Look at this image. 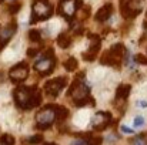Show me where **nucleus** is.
Wrapping results in <instances>:
<instances>
[{
	"instance_id": "f257e3e1",
	"label": "nucleus",
	"mask_w": 147,
	"mask_h": 145,
	"mask_svg": "<svg viewBox=\"0 0 147 145\" xmlns=\"http://www.w3.org/2000/svg\"><path fill=\"white\" fill-rule=\"evenodd\" d=\"M84 77V73H80L77 74V77L73 80L71 86L69 87V91H67V96L71 97L73 102L76 107H94L96 101L94 98L90 96V87L80 78Z\"/></svg>"
},
{
	"instance_id": "f03ea898",
	"label": "nucleus",
	"mask_w": 147,
	"mask_h": 145,
	"mask_svg": "<svg viewBox=\"0 0 147 145\" xmlns=\"http://www.w3.org/2000/svg\"><path fill=\"white\" fill-rule=\"evenodd\" d=\"M13 97L16 105L22 110H32L42 102V94L37 91L36 86H20L13 91Z\"/></svg>"
},
{
	"instance_id": "7ed1b4c3",
	"label": "nucleus",
	"mask_w": 147,
	"mask_h": 145,
	"mask_svg": "<svg viewBox=\"0 0 147 145\" xmlns=\"http://www.w3.org/2000/svg\"><path fill=\"white\" fill-rule=\"evenodd\" d=\"M127 51H129V50L124 47V44L117 43V44L111 46L110 50H106V51L101 54L100 63H101L103 65H110V67L120 68L123 60H126Z\"/></svg>"
},
{
	"instance_id": "20e7f679",
	"label": "nucleus",
	"mask_w": 147,
	"mask_h": 145,
	"mask_svg": "<svg viewBox=\"0 0 147 145\" xmlns=\"http://www.w3.org/2000/svg\"><path fill=\"white\" fill-rule=\"evenodd\" d=\"M53 16V6L50 4L49 0H33L32 3V17L30 23H39L49 20Z\"/></svg>"
},
{
	"instance_id": "39448f33",
	"label": "nucleus",
	"mask_w": 147,
	"mask_h": 145,
	"mask_svg": "<svg viewBox=\"0 0 147 145\" xmlns=\"http://www.w3.org/2000/svg\"><path fill=\"white\" fill-rule=\"evenodd\" d=\"M56 120H57L56 105H47L36 114V125L34 127L39 130H49Z\"/></svg>"
},
{
	"instance_id": "423d86ee",
	"label": "nucleus",
	"mask_w": 147,
	"mask_h": 145,
	"mask_svg": "<svg viewBox=\"0 0 147 145\" xmlns=\"http://www.w3.org/2000/svg\"><path fill=\"white\" fill-rule=\"evenodd\" d=\"M56 65V58H54V53L53 50L49 48L42 57H39L34 63V70L40 74V76H49L53 73Z\"/></svg>"
},
{
	"instance_id": "0eeeda50",
	"label": "nucleus",
	"mask_w": 147,
	"mask_h": 145,
	"mask_svg": "<svg viewBox=\"0 0 147 145\" xmlns=\"http://www.w3.org/2000/svg\"><path fill=\"white\" fill-rule=\"evenodd\" d=\"M144 0H120V11L124 19H134L142 13Z\"/></svg>"
},
{
	"instance_id": "6e6552de",
	"label": "nucleus",
	"mask_w": 147,
	"mask_h": 145,
	"mask_svg": "<svg viewBox=\"0 0 147 145\" xmlns=\"http://www.w3.org/2000/svg\"><path fill=\"white\" fill-rule=\"evenodd\" d=\"M113 122V117L109 111H98L92 118V127L94 131H103Z\"/></svg>"
},
{
	"instance_id": "1a4fd4ad",
	"label": "nucleus",
	"mask_w": 147,
	"mask_h": 145,
	"mask_svg": "<svg viewBox=\"0 0 147 145\" xmlns=\"http://www.w3.org/2000/svg\"><path fill=\"white\" fill-rule=\"evenodd\" d=\"M27 76H29V65H27V63H24V61L16 64V65L11 67V70L9 71V78H10V81H11V83H16V84L24 81V80L27 78Z\"/></svg>"
},
{
	"instance_id": "9d476101",
	"label": "nucleus",
	"mask_w": 147,
	"mask_h": 145,
	"mask_svg": "<svg viewBox=\"0 0 147 145\" xmlns=\"http://www.w3.org/2000/svg\"><path fill=\"white\" fill-rule=\"evenodd\" d=\"M66 86H67V78L66 77H59V78H54V80H49L45 84V91L50 97H57Z\"/></svg>"
},
{
	"instance_id": "9b49d317",
	"label": "nucleus",
	"mask_w": 147,
	"mask_h": 145,
	"mask_svg": "<svg viewBox=\"0 0 147 145\" xmlns=\"http://www.w3.org/2000/svg\"><path fill=\"white\" fill-rule=\"evenodd\" d=\"M89 39H90V47L87 51L83 53V60L86 61H93L97 55L98 50H100V46H101V39L98 37L97 34H89Z\"/></svg>"
},
{
	"instance_id": "f8f14e48",
	"label": "nucleus",
	"mask_w": 147,
	"mask_h": 145,
	"mask_svg": "<svg viewBox=\"0 0 147 145\" xmlns=\"http://www.w3.org/2000/svg\"><path fill=\"white\" fill-rule=\"evenodd\" d=\"M77 11V7H76V3L74 0H60L59 3V14L63 16L66 20H73L74 14Z\"/></svg>"
},
{
	"instance_id": "ddd939ff",
	"label": "nucleus",
	"mask_w": 147,
	"mask_h": 145,
	"mask_svg": "<svg viewBox=\"0 0 147 145\" xmlns=\"http://www.w3.org/2000/svg\"><path fill=\"white\" fill-rule=\"evenodd\" d=\"M16 30H17V23H16V20L10 21L6 27L0 29V51L10 41V39L13 37V34L16 33Z\"/></svg>"
},
{
	"instance_id": "4468645a",
	"label": "nucleus",
	"mask_w": 147,
	"mask_h": 145,
	"mask_svg": "<svg viewBox=\"0 0 147 145\" xmlns=\"http://www.w3.org/2000/svg\"><path fill=\"white\" fill-rule=\"evenodd\" d=\"M130 90L131 86L130 84H120L116 90V100H114V105H120V104H126L127 98L130 96Z\"/></svg>"
},
{
	"instance_id": "2eb2a0df",
	"label": "nucleus",
	"mask_w": 147,
	"mask_h": 145,
	"mask_svg": "<svg viewBox=\"0 0 147 145\" xmlns=\"http://www.w3.org/2000/svg\"><path fill=\"white\" fill-rule=\"evenodd\" d=\"M113 14V4L111 3H106L103 7H100L97 13L94 14V20L98 23H104L110 19V16Z\"/></svg>"
},
{
	"instance_id": "dca6fc26",
	"label": "nucleus",
	"mask_w": 147,
	"mask_h": 145,
	"mask_svg": "<svg viewBox=\"0 0 147 145\" xmlns=\"http://www.w3.org/2000/svg\"><path fill=\"white\" fill-rule=\"evenodd\" d=\"M56 43H57V46L60 48H69L71 46V37L67 33H61V34L57 36Z\"/></svg>"
},
{
	"instance_id": "f3484780",
	"label": "nucleus",
	"mask_w": 147,
	"mask_h": 145,
	"mask_svg": "<svg viewBox=\"0 0 147 145\" xmlns=\"http://www.w3.org/2000/svg\"><path fill=\"white\" fill-rule=\"evenodd\" d=\"M56 111H57V121L59 122H63L69 117V110L63 105H56Z\"/></svg>"
},
{
	"instance_id": "a211bd4d",
	"label": "nucleus",
	"mask_w": 147,
	"mask_h": 145,
	"mask_svg": "<svg viewBox=\"0 0 147 145\" xmlns=\"http://www.w3.org/2000/svg\"><path fill=\"white\" fill-rule=\"evenodd\" d=\"M63 65H64V68H66L67 71H74V70L79 67V61H77L74 57H69V58L63 63Z\"/></svg>"
},
{
	"instance_id": "6ab92c4d",
	"label": "nucleus",
	"mask_w": 147,
	"mask_h": 145,
	"mask_svg": "<svg viewBox=\"0 0 147 145\" xmlns=\"http://www.w3.org/2000/svg\"><path fill=\"white\" fill-rule=\"evenodd\" d=\"M14 142H16V140L10 134H3L0 137V144L1 145H14Z\"/></svg>"
},
{
	"instance_id": "aec40b11",
	"label": "nucleus",
	"mask_w": 147,
	"mask_h": 145,
	"mask_svg": "<svg viewBox=\"0 0 147 145\" xmlns=\"http://www.w3.org/2000/svg\"><path fill=\"white\" fill-rule=\"evenodd\" d=\"M29 39L33 43H40L42 41V34H40L39 30H30L29 31Z\"/></svg>"
},
{
	"instance_id": "412c9836",
	"label": "nucleus",
	"mask_w": 147,
	"mask_h": 145,
	"mask_svg": "<svg viewBox=\"0 0 147 145\" xmlns=\"http://www.w3.org/2000/svg\"><path fill=\"white\" fill-rule=\"evenodd\" d=\"M27 142L29 144H40V142H43V137L39 134V135H33V137H30L29 140H27Z\"/></svg>"
},
{
	"instance_id": "4be33fe9",
	"label": "nucleus",
	"mask_w": 147,
	"mask_h": 145,
	"mask_svg": "<svg viewBox=\"0 0 147 145\" xmlns=\"http://www.w3.org/2000/svg\"><path fill=\"white\" fill-rule=\"evenodd\" d=\"M22 9V3H13V4H10V7H9V11L11 13V14H16L19 10Z\"/></svg>"
},
{
	"instance_id": "5701e85b",
	"label": "nucleus",
	"mask_w": 147,
	"mask_h": 145,
	"mask_svg": "<svg viewBox=\"0 0 147 145\" xmlns=\"http://www.w3.org/2000/svg\"><path fill=\"white\" fill-rule=\"evenodd\" d=\"M134 61H136V63H139V64L147 65V57L146 55H143V54H137V55L134 57Z\"/></svg>"
},
{
	"instance_id": "b1692460",
	"label": "nucleus",
	"mask_w": 147,
	"mask_h": 145,
	"mask_svg": "<svg viewBox=\"0 0 147 145\" xmlns=\"http://www.w3.org/2000/svg\"><path fill=\"white\" fill-rule=\"evenodd\" d=\"M90 145H101L103 144V138L101 137H89Z\"/></svg>"
},
{
	"instance_id": "393cba45",
	"label": "nucleus",
	"mask_w": 147,
	"mask_h": 145,
	"mask_svg": "<svg viewBox=\"0 0 147 145\" xmlns=\"http://www.w3.org/2000/svg\"><path fill=\"white\" fill-rule=\"evenodd\" d=\"M71 145H90L89 137H87V138H79V140H76Z\"/></svg>"
},
{
	"instance_id": "a878e982",
	"label": "nucleus",
	"mask_w": 147,
	"mask_h": 145,
	"mask_svg": "<svg viewBox=\"0 0 147 145\" xmlns=\"http://www.w3.org/2000/svg\"><path fill=\"white\" fill-rule=\"evenodd\" d=\"M143 125H144V118L140 117V115L136 117V118H134V127H136V128H140V127H143Z\"/></svg>"
},
{
	"instance_id": "bb28decb",
	"label": "nucleus",
	"mask_w": 147,
	"mask_h": 145,
	"mask_svg": "<svg viewBox=\"0 0 147 145\" xmlns=\"http://www.w3.org/2000/svg\"><path fill=\"white\" fill-rule=\"evenodd\" d=\"M39 50H40V48H29V50H27V55H29V57H36V55L39 54Z\"/></svg>"
},
{
	"instance_id": "cd10ccee",
	"label": "nucleus",
	"mask_w": 147,
	"mask_h": 145,
	"mask_svg": "<svg viewBox=\"0 0 147 145\" xmlns=\"http://www.w3.org/2000/svg\"><path fill=\"white\" fill-rule=\"evenodd\" d=\"M131 144H133V145H144V144H143V140H142L140 137H137V138H134V140L131 141Z\"/></svg>"
},
{
	"instance_id": "c85d7f7f",
	"label": "nucleus",
	"mask_w": 147,
	"mask_h": 145,
	"mask_svg": "<svg viewBox=\"0 0 147 145\" xmlns=\"http://www.w3.org/2000/svg\"><path fill=\"white\" fill-rule=\"evenodd\" d=\"M121 131H123L124 134H133V132H134L131 128H129V127H124V125L121 127Z\"/></svg>"
},
{
	"instance_id": "c756f323",
	"label": "nucleus",
	"mask_w": 147,
	"mask_h": 145,
	"mask_svg": "<svg viewBox=\"0 0 147 145\" xmlns=\"http://www.w3.org/2000/svg\"><path fill=\"white\" fill-rule=\"evenodd\" d=\"M137 107L146 108V107H147V101H139V102H137Z\"/></svg>"
},
{
	"instance_id": "7c9ffc66",
	"label": "nucleus",
	"mask_w": 147,
	"mask_h": 145,
	"mask_svg": "<svg viewBox=\"0 0 147 145\" xmlns=\"http://www.w3.org/2000/svg\"><path fill=\"white\" fill-rule=\"evenodd\" d=\"M143 27L147 29V11H146V19H144V23H143Z\"/></svg>"
},
{
	"instance_id": "2f4dec72",
	"label": "nucleus",
	"mask_w": 147,
	"mask_h": 145,
	"mask_svg": "<svg viewBox=\"0 0 147 145\" xmlns=\"http://www.w3.org/2000/svg\"><path fill=\"white\" fill-rule=\"evenodd\" d=\"M45 145H57V144H54V142H47V144H45Z\"/></svg>"
},
{
	"instance_id": "473e14b6",
	"label": "nucleus",
	"mask_w": 147,
	"mask_h": 145,
	"mask_svg": "<svg viewBox=\"0 0 147 145\" xmlns=\"http://www.w3.org/2000/svg\"><path fill=\"white\" fill-rule=\"evenodd\" d=\"M1 78H3V74H1V73H0V80H1Z\"/></svg>"
},
{
	"instance_id": "72a5a7b5",
	"label": "nucleus",
	"mask_w": 147,
	"mask_h": 145,
	"mask_svg": "<svg viewBox=\"0 0 147 145\" xmlns=\"http://www.w3.org/2000/svg\"><path fill=\"white\" fill-rule=\"evenodd\" d=\"M0 3H1V0H0Z\"/></svg>"
}]
</instances>
